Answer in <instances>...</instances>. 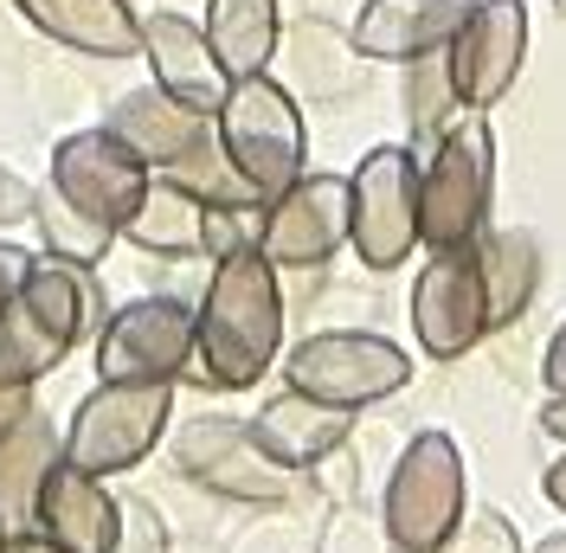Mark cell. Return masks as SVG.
Segmentation results:
<instances>
[{"instance_id":"8992f818","label":"cell","mask_w":566,"mask_h":553,"mask_svg":"<svg viewBox=\"0 0 566 553\" xmlns=\"http://www.w3.org/2000/svg\"><path fill=\"white\" fill-rule=\"evenodd\" d=\"M348 244L367 271H399L419 244V155L380 142L348 174Z\"/></svg>"},{"instance_id":"f546056e","label":"cell","mask_w":566,"mask_h":553,"mask_svg":"<svg viewBox=\"0 0 566 553\" xmlns=\"http://www.w3.org/2000/svg\"><path fill=\"white\" fill-rule=\"evenodd\" d=\"M33 264H39V258L27 251V244H7V239H0V303L20 290V276L33 271Z\"/></svg>"},{"instance_id":"83f0119b","label":"cell","mask_w":566,"mask_h":553,"mask_svg":"<svg viewBox=\"0 0 566 553\" xmlns=\"http://www.w3.org/2000/svg\"><path fill=\"white\" fill-rule=\"evenodd\" d=\"M438 553H522V534L502 509H463V521L444 534Z\"/></svg>"},{"instance_id":"d6a6232c","label":"cell","mask_w":566,"mask_h":553,"mask_svg":"<svg viewBox=\"0 0 566 553\" xmlns=\"http://www.w3.org/2000/svg\"><path fill=\"white\" fill-rule=\"evenodd\" d=\"M0 553H71V547H59L52 534H39V528H27V534H7V547Z\"/></svg>"},{"instance_id":"9a60e30c","label":"cell","mask_w":566,"mask_h":553,"mask_svg":"<svg viewBox=\"0 0 566 553\" xmlns=\"http://www.w3.org/2000/svg\"><path fill=\"white\" fill-rule=\"evenodd\" d=\"M33 528L71 553H116L123 547V502L104 489V477H91L71 457H59L45 470V483H39Z\"/></svg>"},{"instance_id":"ba28073f","label":"cell","mask_w":566,"mask_h":553,"mask_svg":"<svg viewBox=\"0 0 566 553\" xmlns=\"http://www.w3.org/2000/svg\"><path fill=\"white\" fill-rule=\"evenodd\" d=\"M283 380L296 393H316L328 406H380L399 386L412 380V361L387 342V335H367V328H328L310 335L283 354Z\"/></svg>"},{"instance_id":"cb8c5ba5","label":"cell","mask_w":566,"mask_h":553,"mask_svg":"<svg viewBox=\"0 0 566 553\" xmlns=\"http://www.w3.org/2000/svg\"><path fill=\"white\" fill-rule=\"evenodd\" d=\"M59 457H65V445H59L45 413H27L0 438V521H33L39 483H45V470Z\"/></svg>"},{"instance_id":"9c48e42d","label":"cell","mask_w":566,"mask_h":553,"mask_svg":"<svg viewBox=\"0 0 566 553\" xmlns=\"http://www.w3.org/2000/svg\"><path fill=\"white\" fill-rule=\"evenodd\" d=\"M193 367V310L180 296H136L97 335V380H187Z\"/></svg>"},{"instance_id":"e0dca14e","label":"cell","mask_w":566,"mask_h":553,"mask_svg":"<svg viewBox=\"0 0 566 553\" xmlns=\"http://www.w3.org/2000/svg\"><path fill=\"white\" fill-rule=\"evenodd\" d=\"M476 0H367L354 20V52L380 65H412L424 52H444Z\"/></svg>"},{"instance_id":"ffe728a7","label":"cell","mask_w":566,"mask_h":553,"mask_svg":"<svg viewBox=\"0 0 566 553\" xmlns=\"http://www.w3.org/2000/svg\"><path fill=\"white\" fill-rule=\"evenodd\" d=\"M13 13L33 33L59 39L65 52H84V59H136L142 52V20L129 0H13Z\"/></svg>"},{"instance_id":"836d02e7","label":"cell","mask_w":566,"mask_h":553,"mask_svg":"<svg viewBox=\"0 0 566 553\" xmlns=\"http://www.w3.org/2000/svg\"><path fill=\"white\" fill-rule=\"evenodd\" d=\"M541 425H547V431H554V438L566 445V393H554V399H547V413H541Z\"/></svg>"},{"instance_id":"277c9868","label":"cell","mask_w":566,"mask_h":553,"mask_svg":"<svg viewBox=\"0 0 566 553\" xmlns=\"http://www.w3.org/2000/svg\"><path fill=\"white\" fill-rule=\"evenodd\" d=\"M495 194V136L483 109H470L444 136L424 148L419 168V244L451 251V244H476L483 219H490Z\"/></svg>"},{"instance_id":"74e56055","label":"cell","mask_w":566,"mask_h":553,"mask_svg":"<svg viewBox=\"0 0 566 553\" xmlns=\"http://www.w3.org/2000/svg\"><path fill=\"white\" fill-rule=\"evenodd\" d=\"M554 7H560V13H566V0H554Z\"/></svg>"},{"instance_id":"30bf717a","label":"cell","mask_w":566,"mask_h":553,"mask_svg":"<svg viewBox=\"0 0 566 553\" xmlns=\"http://www.w3.org/2000/svg\"><path fill=\"white\" fill-rule=\"evenodd\" d=\"M148 180H155V168L142 161L129 142L109 136V129H77V136H65L52 148V187L77 212H91L97 226H109L116 239H123L129 212L142 207Z\"/></svg>"},{"instance_id":"6da1fadb","label":"cell","mask_w":566,"mask_h":553,"mask_svg":"<svg viewBox=\"0 0 566 553\" xmlns=\"http://www.w3.org/2000/svg\"><path fill=\"white\" fill-rule=\"evenodd\" d=\"M283 347V290L277 264L245 244L232 258H212V283L193 310V367L187 380L207 393H245L277 367Z\"/></svg>"},{"instance_id":"e575fe53","label":"cell","mask_w":566,"mask_h":553,"mask_svg":"<svg viewBox=\"0 0 566 553\" xmlns=\"http://www.w3.org/2000/svg\"><path fill=\"white\" fill-rule=\"evenodd\" d=\"M547 502H554V509H566V457L547 470Z\"/></svg>"},{"instance_id":"8fae6325","label":"cell","mask_w":566,"mask_h":553,"mask_svg":"<svg viewBox=\"0 0 566 553\" xmlns=\"http://www.w3.org/2000/svg\"><path fill=\"white\" fill-rule=\"evenodd\" d=\"M412 328L431 361H463L490 335V296H483V264L476 244L431 251V264L412 283Z\"/></svg>"},{"instance_id":"603a6c76","label":"cell","mask_w":566,"mask_h":553,"mask_svg":"<svg viewBox=\"0 0 566 553\" xmlns=\"http://www.w3.org/2000/svg\"><path fill=\"white\" fill-rule=\"evenodd\" d=\"M207 39L219 52L226 77H251V71H271L277 59V0H207Z\"/></svg>"},{"instance_id":"4fadbf2b","label":"cell","mask_w":566,"mask_h":553,"mask_svg":"<svg viewBox=\"0 0 566 553\" xmlns=\"http://www.w3.org/2000/svg\"><path fill=\"white\" fill-rule=\"evenodd\" d=\"M175 470L232 502H283L290 495V470L264 457V445L239 418H187L175 431Z\"/></svg>"},{"instance_id":"52a82bcc","label":"cell","mask_w":566,"mask_h":553,"mask_svg":"<svg viewBox=\"0 0 566 553\" xmlns=\"http://www.w3.org/2000/svg\"><path fill=\"white\" fill-rule=\"evenodd\" d=\"M380 521H387V541L399 553L444 547V534L463 521V457L444 431H419L406 445V457L392 463Z\"/></svg>"},{"instance_id":"5b68a950","label":"cell","mask_w":566,"mask_h":553,"mask_svg":"<svg viewBox=\"0 0 566 553\" xmlns=\"http://www.w3.org/2000/svg\"><path fill=\"white\" fill-rule=\"evenodd\" d=\"M175 413V386L168 380H104L84 393V406L65 425V457L91 477H116L136 470L148 450L161 445Z\"/></svg>"},{"instance_id":"3957f363","label":"cell","mask_w":566,"mask_h":553,"mask_svg":"<svg viewBox=\"0 0 566 553\" xmlns=\"http://www.w3.org/2000/svg\"><path fill=\"white\" fill-rule=\"evenodd\" d=\"M212 129H219V148L232 155V168L245 174V187L258 200H277L290 180H303V161H310L303 109L290 97V84H277L271 71L232 77Z\"/></svg>"},{"instance_id":"5bb4252c","label":"cell","mask_w":566,"mask_h":553,"mask_svg":"<svg viewBox=\"0 0 566 553\" xmlns=\"http://www.w3.org/2000/svg\"><path fill=\"white\" fill-rule=\"evenodd\" d=\"M451 59V84H458L463 109H490L509 97V84L522 77L528 59V7L522 0H476L458 39L444 45Z\"/></svg>"},{"instance_id":"d590c367","label":"cell","mask_w":566,"mask_h":553,"mask_svg":"<svg viewBox=\"0 0 566 553\" xmlns=\"http://www.w3.org/2000/svg\"><path fill=\"white\" fill-rule=\"evenodd\" d=\"M534 553H566V534H547V541H541Z\"/></svg>"},{"instance_id":"4dcf8cb0","label":"cell","mask_w":566,"mask_h":553,"mask_svg":"<svg viewBox=\"0 0 566 553\" xmlns=\"http://www.w3.org/2000/svg\"><path fill=\"white\" fill-rule=\"evenodd\" d=\"M27 413H33V386H7L0 380V438H7Z\"/></svg>"},{"instance_id":"44dd1931","label":"cell","mask_w":566,"mask_h":553,"mask_svg":"<svg viewBox=\"0 0 566 553\" xmlns=\"http://www.w3.org/2000/svg\"><path fill=\"white\" fill-rule=\"evenodd\" d=\"M277 59L290 65V97H348L360 84V52H354V33H335L328 20H296L290 33L277 39Z\"/></svg>"},{"instance_id":"1f68e13d","label":"cell","mask_w":566,"mask_h":553,"mask_svg":"<svg viewBox=\"0 0 566 553\" xmlns=\"http://www.w3.org/2000/svg\"><path fill=\"white\" fill-rule=\"evenodd\" d=\"M541 374H547V386H554V393H566V322L554 328V342H547V361H541Z\"/></svg>"},{"instance_id":"7a4b0ae2","label":"cell","mask_w":566,"mask_h":553,"mask_svg":"<svg viewBox=\"0 0 566 553\" xmlns=\"http://www.w3.org/2000/svg\"><path fill=\"white\" fill-rule=\"evenodd\" d=\"M97 322H104L97 276L77 271V264H59V258H39L20 276V290L0 303V380L39 386Z\"/></svg>"},{"instance_id":"d6986e66","label":"cell","mask_w":566,"mask_h":553,"mask_svg":"<svg viewBox=\"0 0 566 553\" xmlns=\"http://www.w3.org/2000/svg\"><path fill=\"white\" fill-rule=\"evenodd\" d=\"M116 142H129L142 161L155 174H175L200 142L212 136V116H200V109H187L180 97H168L161 84H148V91H129V97H116V109H109L104 123Z\"/></svg>"},{"instance_id":"d4e9b609","label":"cell","mask_w":566,"mask_h":553,"mask_svg":"<svg viewBox=\"0 0 566 553\" xmlns=\"http://www.w3.org/2000/svg\"><path fill=\"white\" fill-rule=\"evenodd\" d=\"M476 264H483L490 328H509V322L534 303V283H541V244H534L528 232H483V239H476Z\"/></svg>"},{"instance_id":"2e32d148","label":"cell","mask_w":566,"mask_h":553,"mask_svg":"<svg viewBox=\"0 0 566 553\" xmlns=\"http://www.w3.org/2000/svg\"><path fill=\"white\" fill-rule=\"evenodd\" d=\"M142 52H148L155 84H161L168 97H180V104L200 109V116H219L232 77L219 65L207 27H193V20H180V13H148V20H142Z\"/></svg>"},{"instance_id":"4316f807","label":"cell","mask_w":566,"mask_h":553,"mask_svg":"<svg viewBox=\"0 0 566 553\" xmlns=\"http://www.w3.org/2000/svg\"><path fill=\"white\" fill-rule=\"evenodd\" d=\"M451 109L458 104V84H451V59L444 52H424L406 65V123H412V142L431 148V142L451 129Z\"/></svg>"},{"instance_id":"484cf974","label":"cell","mask_w":566,"mask_h":553,"mask_svg":"<svg viewBox=\"0 0 566 553\" xmlns=\"http://www.w3.org/2000/svg\"><path fill=\"white\" fill-rule=\"evenodd\" d=\"M33 219H39V239H45V258H59V264H77V271H97V264H104V251H109V239H116L109 226H97L91 212L71 207V200L59 194V187H52V180L39 187Z\"/></svg>"},{"instance_id":"7c38bea8","label":"cell","mask_w":566,"mask_h":553,"mask_svg":"<svg viewBox=\"0 0 566 553\" xmlns=\"http://www.w3.org/2000/svg\"><path fill=\"white\" fill-rule=\"evenodd\" d=\"M348 244V180L342 174H303L277 200H264L258 251L277 271H316Z\"/></svg>"},{"instance_id":"ac0fdd59","label":"cell","mask_w":566,"mask_h":553,"mask_svg":"<svg viewBox=\"0 0 566 553\" xmlns=\"http://www.w3.org/2000/svg\"><path fill=\"white\" fill-rule=\"evenodd\" d=\"M348 431H354V406H328V399L296 393V386H283L277 399L251 418V438H258L264 457L283 463L290 477H296V470H316L328 450L348 445Z\"/></svg>"},{"instance_id":"8d00e7d4","label":"cell","mask_w":566,"mask_h":553,"mask_svg":"<svg viewBox=\"0 0 566 553\" xmlns=\"http://www.w3.org/2000/svg\"><path fill=\"white\" fill-rule=\"evenodd\" d=\"M0 547H7V521H0Z\"/></svg>"},{"instance_id":"7402d4cb","label":"cell","mask_w":566,"mask_h":553,"mask_svg":"<svg viewBox=\"0 0 566 553\" xmlns=\"http://www.w3.org/2000/svg\"><path fill=\"white\" fill-rule=\"evenodd\" d=\"M200 232H207V200L193 187H180L175 174H155L142 207L129 212L123 239L148 251V258H193L200 251Z\"/></svg>"},{"instance_id":"f1b7e54d","label":"cell","mask_w":566,"mask_h":553,"mask_svg":"<svg viewBox=\"0 0 566 553\" xmlns=\"http://www.w3.org/2000/svg\"><path fill=\"white\" fill-rule=\"evenodd\" d=\"M33 200H39L33 180H20L13 168H0V232H7V226H27V219H33Z\"/></svg>"}]
</instances>
